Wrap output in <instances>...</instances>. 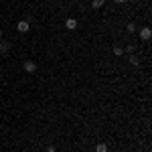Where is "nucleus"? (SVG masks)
I'll return each instance as SVG.
<instances>
[{
    "label": "nucleus",
    "instance_id": "obj_1",
    "mask_svg": "<svg viewBox=\"0 0 152 152\" xmlns=\"http://www.w3.org/2000/svg\"><path fill=\"white\" fill-rule=\"evenodd\" d=\"M23 67H24L26 73H35V71H37V63H35V61H24Z\"/></svg>",
    "mask_w": 152,
    "mask_h": 152
},
{
    "label": "nucleus",
    "instance_id": "obj_2",
    "mask_svg": "<svg viewBox=\"0 0 152 152\" xmlns=\"http://www.w3.org/2000/svg\"><path fill=\"white\" fill-rule=\"evenodd\" d=\"M150 37H152V31L148 28V26L140 28V39H142V41H150Z\"/></svg>",
    "mask_w": 152,
    "mask_h": 152
},
{
    "label": "nucleus",
    "instance_id": "obj_3",
    "mask_svg": "<svg viewBox=\"0 0 152 152\" xmlns=\"http://www.w3.org/2000/svg\"><path fill=\"white\" fill-rule=\"evenodd\" d=\"M16 28H18V33H28L31 24H28V20H20V23L16 24Z\"/></svg>",
    "mask_w": 152,
    "mask_h": 152
},
{
    "label": "nucleus",
    "instance_id": "obj_4",
    "mask_svg": "<svg viewBox=\"0 0 152 152\" xmlns=\"http://www.w3.org/2000/svg\"><path fill=\"white\" fill-rule=\"evenodd\" d=\"M65 26H67L69 31H75V28H77V20H75V18H67V20H65Z\"/></svg>",
    "mask_w": 152,
    "mask_h": 152
},
{
    "label": "nucleus",
    "instance_id": "obj_5",
    "mask_svg": "<svg viewBox=\"0 0 152 152\" xmlns=\"http://www.w3.org/2000/svg\"><path fill=\"white\" fill-rule=\"evenodd\" d=\"M8 51H10V43L0 41V53H8Z\"/></svg>",
    "mask_w": 152,
    "mask_h": 152
},
{
    "label": "nucleus",
    "instance_id": "obj_6",
    "mask_svg": "<svg viewBox=\"0 0 152 152\" xmlns=\"http://www.w3.org/2000/svg\"><path fill=\"white\" fill-rule=\"evenodd\" d=\"M95 152H107V144H105V142H97Z\"/></svg>",
    "mask_w": 152,
    "mask_h": 152
},
{
    "label": "nucleus",
    "instance_id": "obj_7",
    "mask_svg": "<svg viewBox=\"0 0 152 152\" xmlns=\"http://www.w3.org/2000/svg\"><path fill=\"white\" fill-rule=\"evenodd\" d=\"M104 2H105V0H91V6L97 10V8H102V6H104Z\"/></svg>",
    "mask_w": 152,
    "mask_h": 152
},
{
    "label": "nucleus",
    "instance_id": "obj_8",
    "mask_svg": "<svg viewBox=\"0 0 152 152\" xmlns=\"http://www.w3.org/2000/svg\"><path fill=\"white\" fill-rule=\"evenodd\" d=\"M114 55H116V57H122V55H124V49L120 47V45H116V47H114Z\"/></svg>",
    "mask_w": 152,
    "mask_h": 152
},
{
    "label": "nucleus",
    "instance_id": "obj_9",
    "mask_svg": "<svg viewBox=\"0 0 152 152\" xmlns=\"http://www.w3.org/2000/svg\"><path fill=\"white\" fill-rule=\"evenodd\" d=\"M130 63H132L134 67H140V59L136 57V55H132V57H130Z\"/></svg>",
    "mask_w": 152,
    "mask_h": 152
},
{
    "label": "nucleus",
    "instance_id": "obj_10",
    "mask_svg": "<svg viewBox=\"0 0 152 152\" xmlns=\"http://www.w3.org/2000/svg\"><path fill=\"white\" fill-rule=\"evenodd\" d=\"M126 31L128 33H136V23H128L126 24Z\"/></svg>",
    "mask_w": 152,
    "mask_h": 152
},
{
    "label": "nucleus",
    "instance_id": "obj_11",
    "mask_svg": "<svg viewBox=\"0 0 152 152\" xmlns=\"http://www.w3.org/2000/svg\"><path fill=\"white\" fill-rule=\"evenodd\" d=\"M47 152H57V148H55L53 144H49V146H47Z\"/></svg>",
    "mask_w": 152,
    "mask_h": 152
},
{
    "label": "nucleus",
    "instance_id": "obj_12",
    "mask_svg": "<svg viewBox=\"0 0 152 152\" xmlns=\"http://www.w3.org/2000/svg\"><path fill=\"white\" fill-rule=\"evenodd\" d=\"M118 4H124V2H128V0H116Z\"/></svg>",
    "mask_w": 152,
    "mask_h": 152
},
{
    "label": "nucleus",
    "instance_id": "obj_13",
    "mask_svg": "<svg viewBox=\"0 0 152 152\" xmlns=\"http://www.w3.org/2000/svg\"><path fill=\"white\" fill-rule=\"evenodd\" d=\"M0 41H2V28H0Z\"/></svg>",
    "mask_w": 152,
    "mask_h": 152
},
{
    "label": "nucleus",
    "instance_id": "obj_14",
    "mask_svg": "<svg viewBox=\"0 0 152 152\" xmlns=\"http://www.w3.org/2000/svg\"><path fill=\"white\" fill-rule=\"evenodd\" d=\"M28 2H31V0H28Z\"/></svg>",
    "mask_w": 152,
    "mask_h": 152
}]
</instances>
